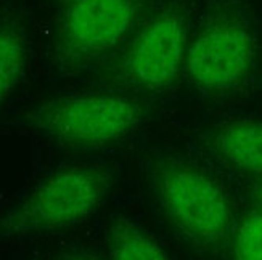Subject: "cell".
Masks as SVG:
<instances>
[{
	"instance_id": "6da1fadb",
	"label": "cell",
	"mask_w": 262,
	"mask_h": 260,
	"mask_svg": "<svg viewBox=\"0 0 262 260\" xmlns=\"http://www.w3.org/2000/svg\"><path fill=\"white\" fill-rule=\"evenodd\" d=\"M156 204L172 230L203 254H217L230 240L233 212L222 185L208 171L177 154L146 162Z\"/></svg>"
},
{
	"instance_id": "7a4b0ae2",
	"label": "cell",
	"mask_w": 262,
	"mask_h": 260,
	"mask_svg": "<svg viewBox=\"0 0 262 260\" xmlns=\"http://www.w3.org/2000/svg\"><path fill=\"white\" fill-rule=\"evenodd\" d=\"M146 116L145 105L134 95L105 90L45 100L25 116V126L66 148L101 150L129 140Z\"/></svg>"
},
{
	"instance_id": "3957f363",
	"label": "cell",
	"mask_w": 262,
	"mask_h": 260,
	"mask_svg": "<svg viewBox=\"0 0 262 260\" xmlns=\"http://www.w3.org/2000/svg\"><path fill=\"white\" fill-rule=\"evenodd\" d=\"M113 186L103 166L63 167L43 177L0 217V234L26 238L81 225L101 207Z\"/></svg>"
},
{
	"instance_id": "277c9868",
	"label": "cell",
	"mask_w": 262,
	"mask_h": 260,
	"mask_svg": "<svg viewBox=\"0 0 262 260\" xmlns=\"http://www.w3.org/2000/svg\"><path fill=\"white\" fill-rule=\"evenodd\" d=\"M188 15L169 2L146 15L129 40L118 50L105 82L119 92L159 95L169 90L185 67Z\"/></svg>"
},
{
	"instance_id": "5b68a950",
	"label": "cell",
	"mask_w": 262,
	"mask_h": 260,
	"mask_svg": "<svg viewBox=\"0 0 262 260\" xmlns=\"http://www.w3.org/2000/svg\"><path fill=\"white\" fill-rule=\"evenodd\" d=\"M257 60V40L240 11L221 8L209 13L188 42L184 71L198 92L221 97L240 88Z\"/></svg>"
},
{
	"instance_id": "8992f818",
	"label": "cell",
	"mask_w": 262,
	"mask_h": 260,
	"mask_svg": "<svg viewBox=\"0 0 262 260\" xmlns=\"http://www.w3.org/2000/svg\"><path fill=\"white\" fill-rule=\"evenodd\" d=\"M145 13V0H74L55 28V64L74 73L106 58L129 40Z\"/></svg>"
},
{
	"instance_id": "52a82bcc",
	"label": "cell",
	"mask_w": 262,
	"mask_h": 260,
	"mask_svg": "<svg viewBox=\"0 0 262 260\" xmlns=\"http://www.w3.org/2000/svg\"><path fill=\"white\" fill-rule=\"evenodd\" d=\"M208 151L236 172L262 177V119H232L204 135Z\"/></svg>"
},
{
	"instance_id": "ba28073f",
	"label": "cell",
	"mask_w": 262,
	"mask_h": 260,
	"mask_svg": "<svg viewBox=\"0 0 262 260\" xmlns=\"http://www.w3.org/2000/svg\"><path fill=\"white\" fill-rule=\"evenodd\" d=\"M106 240L110 260H170L163 246L129 217L121 216L113 220Z\"/></svg>"
},
{
	"instance_id": "9c48e42d",
	"label": "cell",
	"mask_w": 262,
	"mask_h": 260,
	"mask_svg": "<svg viewBox=\"0 0 262 260\" xmlns=\"http://www.w3.org/2000/svg\"><path fill=\"white\" fill-rule=\"evenodd\" d=\"M28 47L21 26L0 18V105L15 93L26 73Z\"/></svg>"
},
{
	"instance_id": "30bf717a",
	"label": "cell",
	"mask_w": 262,
	"mask_h": 260,
	"mask_svg": "<svg viewBox=\"0 0 262 260\" xmlns=\"http://www.w3.org/2000/svg\"><path fill=\"white\" fill-rule=\"evenodd\" d=\"M232 260H262V210H251L232 231Z\"/></svg>"
},
{
	"instance_id": "8fae6325",
	"label": "cell",
	"mask_w": 262,
	"mask_h": 260,
	"mask_svg": "<svg viewBox=\"0 0 262 260\" xmlns=\"http://www.w3.org/2000/svg\"><path fill=\"white\" fill-rule=\"evenodd\" d=\"M64 260H101L95 255H90V254H71L64 257Z\"/></svg>"
},
{
	"instance_id": "7c38bea8",
	"label": "cell",
	"mask_w": 262,
	"mask_h": 260,
	"mask_svg": "<svg viewBox=\"0 0 262 260\" xmlns=\"http://www.w3.org/2000/svg\"><path fill=\"white\" fill-rule=\"evenodd\" d=\"M256 196H257V201H259V206H260V210H262V182L259 183L257 186V191H256Z\"/></svg>"
},
{
	"instance_id": "4fadbf2b",
	"label": "cell",
	"mask_w": 262,
	"mask_h": 260,
	"mask_svg": "<svg viewBox=\"0 0 262 260\" xmlns=\"http://www.w3.org/2000/svg\"><path fill=\"white\" fill-rule=\"evenodd\" d=\"M70 2H74V0H70Z\"/></svg>"
}]
</instances>
